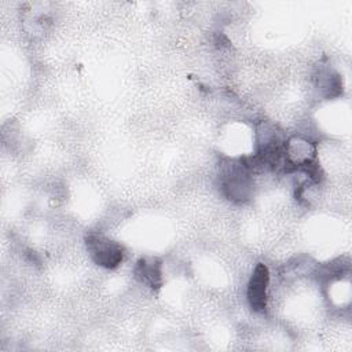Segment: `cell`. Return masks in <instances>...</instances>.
Returning a JSON list of instances; mask_svg holds the SVG:
<instances>
[{
  "label": "cell",
  "mask_w": 352,
  "mask_h": 352,
  "mask_svg": "<svg viewBox=\"0 0 352 352\" xmlns=\"http://www.w3.org/2000/svg\"><path fill=\"white\" fill-rule=\"evenodd\" d=\"M87 250L92 260L104 268L117 267L124 256L121 245L99 234H91L87 238Z\"/></svg>",
  "instance_id": "1"
},
{
  "label": "cell",
  "mask_w": 352,
  "mask_h": 352,
  "mask_svg": "<svg viewBox=\"0 0 352 352\" xmlns=\"http://www.w3.org/2000/svg\"><path fill=\"white\" fill-rule=\"evenodd\" d=\"M270 272L264 264H257L248 283V301L253 311L264 312L267 308V287Z\"/></svg>",
  "instance_id": "2"
},
{
  "label": "cell",
  "mask_w": 352,
  "mask_h": 352,
  "mask_svg": "<svg viewBox=\"0 0 352 352\" xmlns=\"http://www.w3.org/2000/svg\"><path fill=\"white\" fill-rule=\"evenodd\" d=\"M135 276L139 282L151 289H158L162 283L161 261L155 257H143L136 263Z\"/></svg>",
  "instance_id": "3"
}]
</instances>
